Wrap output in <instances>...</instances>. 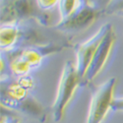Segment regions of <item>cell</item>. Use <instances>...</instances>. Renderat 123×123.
Instances as JSON below:
<instances>
[{"instance_id": "cell-13", "label": "cell", "mask_w": 123, "mask_h": 123, "mask_svg": "<svg viewBox=\"0 0 123 123\" xmlns=\"http://www.w3.org/2000/svg\"><path fill=\"white\" fill-rule=\"evenodd\" d=\"M111 1V0H93V4L95 7H97L98 9H99V10H104L105 9V7Z\"/></svg>"}, {"instance_id": "cell-10", "label": "cell", "mask_w": 123, "mask_h": 123, "mask_svg": "<svg viewBox=\"0 0 123 123\" xmlns=\"http://www.w3.org/2000/svg\"><path fill=\"white\" fill-rule=\"evenodd\" d=\"M86 4L84 0H59L58 8L60 14V21H65L66 19L71 17L74 13H76L80 8H82Z\"/></svg>"}, {"instance_id": "cell-6", "label": "cell", "mask_w": 123, "mask_h": 123, "mask_svg": "<svg viewBox=\"0 0 123 123\" xmlns=\"http://www.w3.org/2000/svg\"><path fill=\"white\" fill-rule=\"evenodd\" d=\"M99 11L100 10L95 7L93 4L86 3L65 21L58 22L56 29L62 32H74V31L86 29L96 21Z\"/></svg>"}, {"instance_id": "cell-8", "label": "cell", "mask_w": 123, "mask_h": 123, "mask_svg": "<svg viewBox=\"0 0 123 123\" xmlns=\"http://www.w3.org/2000/svg\"><path fill=\"white\" fill-rule=\"evenodd\" d=\"M21 31L16 23L2 24L0 28V47L1 51H12L20 37Z\"/></svg>"}, {"instance_id": "cell-2", "label": "cell", "mask_w": 123, "mask_h": 123, "mask_svg": "<svg viewBox=\"0 0 123 123\" xmlns=\"http://www.w3.org/2000/svg\"><path fill=\"white\" fill-rule=\"evenodd\" d=\"M81 83H83V77L77 71L76 65L71 61H67L61 73L55 100L51 109L54 121L58 122L63 118L64 111L69 101Z\"/></svg>"}, {"instance_id": "cell-11", "label": "cell", "mask_w": 123, "mask_h": 123, "mask_svg": "<svg viewBox=\"0 0 123 123\" xmlns=\"http://www.w3.org/2000/svg\"><path fill=\"white\" fill-rule=\"evenodd\" d=\"M36 1L40 10H50L58 4L59 0H36Z\"/></svg>"}, {"instance_id": "cell-5", "label": "cell", "mask_w": 123, "mask_h": 123, "mask_svg": "<svg viewBox=\"0 0 123 123\" xmlns=\"http://www.w3.org/2000/svg\"><path fill=\"white\" fill-rule=\"evenodd\" d=\"M115 39H116L115 33H114L113 28L111 26L110 29L108 30V32L106 33L105 37L102 39V42L100 43L99 46L98 47L93 59L91 61L90 66L83 78L84 83H90V82H92L100 73V71L104 69L105 65L106 64L107 60L109 58L112 47H113L114 43H115Z\"/></svg>"}, {"instance_id": "cell-14", "label": "cell", "mask_w": 123, "mask_h": 123, "mask_svg": "<svg viewBox=\"0 0 123 123\" xmlns=\"http://www.w3.org/2000/svg\"><path fill=\"white\" fill-rule=\"evenodd\" d=\"M1 123H19L18 119L13 115H3L1 116Z\"/></svg>"}, {"instance_id": "cell-7", "label": "cell", "mask_w": 123, "mask_h": 123, "mask_svg": "<svg viewBox=\"0 0 123 123\" xmlns=\"http://www.w3.org/2000/svg\"><path fill=\"white\" fill-rule=\"evenodd\" d=\"M33 13L30 0H1V25L14 24Z\"/></svg>"}, {"instance_id": "cell-1", "label": "cell", "mask_w": 123, "mask_h": 123, "mask_svg": "<svg viewBox=\"0 0 123 123\" xmlns=\"http://www.w3.org/2000/svg\"><path fill=\"white\" fill-rule=\"evenodd\" d=\"M1 104L7 108L20 111L32 116L40 122H44L46 113L42 105L30 94V90L23 87L18 80L1 79Z\"/></svg>"}, {"instance_id": "cell-4", "label": "cell", "mask_w": 123, "mask_h": 123, "mask_svg": "<svg viewBox=\"0 0 123 123\" xmlns=\"http://www.w3.org/2000/svg\"><path fill=\"white\" fill-rule=\"evenodd\" d=\"M111 26L112 25L110 24H105L101 28L98 29V31L94 36H92L84 43L76 46V68L79 74L83 78L87 72L98 47L99 46L100 43L102 42V39L105 37Z\"/></svg>"}, {"instance_id": "cell-3", "label": "cell", "mask_w": 123, "mask_h": 123, "mask_svg": "<svg viewBox=\"0 0 123 123\" xmlns=\"http://www.w3.org/2000/svg\"><path fill=\"white\" fill-rule=\"evenodd\" d=\"M116 79L110 78L99 85L91 98L86 123H101L111 109Z\"/></svg>"}, {"instance_id": "cell-12", "label": "cell", "mask_w": 123, "mask_h": 123, "mask_svg": "<svg viewBox=\"0 0 123 123\" xmlns=\"http://www.w3.org/2000/svg\"><path fill=\"white\" fill-rule=\"evenodd\" d=\"M111 109L114 111H123V97L114 98L113 101H112Z\"/></svg>"}, {"instance_id": "cell-9", "label": "cell", "mask_w": 123, "mask_h": 123, "mask_svg": "<svg viewBox=\"0 0 123 123\" xmlns=\"http://www.w3.org/2000/svg\"><path fill=\"white\" fill-rule=\"evenodd\" d=\"M18 53L20 54L26 62L30 65V67L33 69L37 68L40 64L44 56V52H43L42 48L39 47H34V46H29L24 47L22 49H16Z\"/></svg>"}, {"instance_id": "cell-15", "label": "cell", "mask_w": 123, "mask_h": 123, "mask_svg": "<svg viewBox=\"0 0 123 123\" xmlns=\"http://www.w3.org/2000/svg\"><path fill=\"white\" fill-rule=\"evenodd\" d=\"M115 15H117V16H120V17H123V10H122V11H120V12H118V13H116Z\"/></svg>"}]
</instances>
